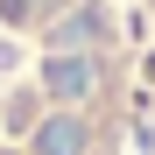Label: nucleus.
<instances>
[{
    "label": "nucleus",
    "instance_id": "f257e3e1",
    "mask_svg": "<svg viewBox=\"0 0 155 155\" xmlns=\"http://www.w3.org/2000/svg\"><path fill=\"white\" fill-rule=\"evenodd\" d=\"M134 49L106 0H0V155H127Z\"/></svg>",
    "mask_w": 155,
    "mask_h": 155
},
{
    "label": "nucleus",
    "instance_id": "f03ea898",
    "mask_svg": "<svg viewBox=\"0 0 155 155\" xmlns=\"http://www.w3.org/2000/svg\"><path fill=\"white\" fill-rule=\"evenodd\" d=\"M148 14H155V0H148Z\"/></svg>",
    "mask_w": 155,
    "mask_h": 155
}]
</instances>
